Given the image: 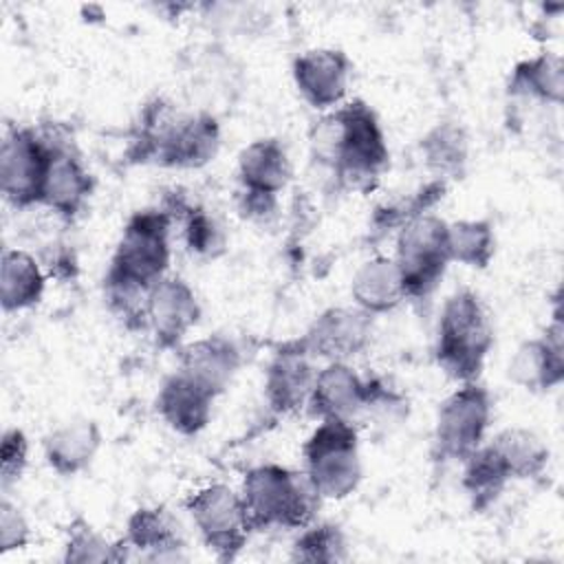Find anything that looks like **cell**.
Wrapping results in <instances>:
<instances>
[{
  "instance_id": "1",
  "label": "cell",
  "mask_w": 564,
  "mask_h": 564,
  "mask_svg": "<svg viewBox=\"0 0 564 564\" xmlns=\"http://www.w3.org/2000/svg\"><path fill=\"white\" fill-rule=\"evenodd\" d=\"M174 218L165 207L134 212L119 236L104 278L108 308L130 330H145V302L150 289L167 275Z\"/></svg>"
},
{
  "instance_id": "2",
  "label": "cell",
  "mask_w": 564,
  "mask_h": 564,
  "mask_svg": "<svg viewBox=\"0 0 564 564\" xmlns=\"http://www.w3.org/2000/svg\"><path fill=\"white\" fill-rule=\"evenodd\" d=\"M311 152L339 187L364 194L375 189L390 165L386 132L364 99H348L315 121Z\"/></svg>"
},
{
  "instance_id": "3",
  "label": "cell",
  "mask_w": 564,
  "mask_h": 564,
  "mask_svg": "<svg viewBox=\"0 0 564 564\" xmlns=\"http://www.w3.org/2000/svg\"><path fill=\"white\" fill-rule=\"evenodd\" d=\"M220 139L212 112H181L170 99L154 97L139 112L128 156L143 165L200 170L216 159Z\"/></svg>"
},
{
  "instance_id": "4",
  "label": "cell",
  "mask_w": 564,
  "mask_h": 564,
  "mask_svg": "<svg viewBox=\"0 0 564 564\" xmlns=\"http://www.w3.org/2000/svg\"><path fill=\"white\" fill-rule=\"evenodd\" d=\"M251 531L304 529L315 520L322 502L304 471L262 463L245 471L240 485Z\"/></svg>"
},
{
  "instance_id": "5",
  "label": "cell",
  "mask_w": 564,
  "mask_h": 564,
  "mask_svg": "<svg viewBox=\"0 0 564 564\" xmlns=\"http://www.w3.org/2000/svg\"><path fill=\"white\" fill-rule=\"evenodd\" d=\"M494 346V326L489 313L471 289L454 291L436 324L434 359L454 381H478L487 355Z\"/></svg>"
},
{
  "instance_id": "6",
  "label": "cell",
  "mask_w": 564,
  "mask_h": 564,
  "mask_svg": "<svg viewBox=\"0 0 564 564\" xmlns=\"http://www.w3.org/2000/svg\"><path fill=\"white\" fill-rule=\"evenodd\" d=\"M304 474L322 500H344L361 482L359 430L350 421L324 419L302 445Z\"/></svg>"
},
{
  "instance_id": "7",
  "label": "cell",
  "mask_w": 564,
  "mask_h": 564,
  "mask_svg": "<svg viewBox=\"0 0 564 564\" xmlns=\"http://www.w3.org/2000/svg\"><path fill=\"white\" fill-rule=\"evenodd\" d=\"M394 262L403 278L405 300H427L449 267L447 220L427 212L405 223L394 238Z\"/></svg>"
},
{
  "instance_id": "8",
  "label": "cell",
  "mask_w": 564,
  "mask_h": 564,
  "mask_svg": "<svg viewBox=\"0 0 564 564\" xmlns=\"http://www.w3.org/2000/svg\"><path fill=\"white\" fill-rule=\"evenodd\" d=\"M494 399L478 381H465L449 392L436 410L432 449L441 463H463L487 436Z\"/></svg>"
},
{
  "instance_id": "9",
  "label": "cell",
  "mask_w": 564,
  "mask_h": 564,
  "mask_svg": "<svg viewBox=\"0 0 564 564\" xmlns=\"http://www.w3.org/2000/svg\"><path fill=\"white\" fill-rule=\"evenodd\" d=\"M185 509L203 544L220 562L236 560L247 546L251 524L240 491L225 482H209L187 496Z\"/></svg>"
},
{
  "instance_id": "10",
  "label": "cell",
  "mask_w": 564,
  "mask_h": 564,
  "mask_svg": "<svg viewBox=\"0 0 564 564\" xmlns=\"http://www.w3.org/2000/svg\"><path fill=\"white\" fill-rule=\"evenodd\" d=\"M53 145L46 132L15 126L4 132L0 148V189L15 209L40 205L42 187L48 174Z\"/></svg>"
},
{
  "instance_id": "11",
  "label": "cell",
  "mask_w": 564,
  "mask_h": 564,
  "mask_svg": "<svg viewBox=\"0 0 564 564\" xmlns=\"http://www.w3.org/2000/svg\"><path fill=\"white\" fill-rule=\"evenodd\" d=\"M370 339L372 315L357 306H330L295 337L304 352L324 361H348L361 355L370 346Z\"/></svg>"
},
{
  "instance_id": "12",
  "label": "cell",
  "mask_w": 564,
  "mask_h": 564,
  "mask_svg": "<svg viewBox=\"0 0 564 564\" xmlns=\"http://www.w3.org/2000/svg\"><path fill=\"white\" fill-rule=\"evenodd\" d=\"M44 132L53 145V156L42 187L40 205L51 209L62 220H75L86 209L95 192V178L75 150L73 141L57 132Z\"/></svg>"
},
{
  "instance_id": "13",
  "label": "cell",
  "mask_w": 564,
  "mask_h": 564,
  "mask_svg": "<svg viewBox=\"0 0 564 564\" xmlns=\"http://www.w3.org/2000/svg\"><path fill=\"white\" fill-rule=\"evenodd\" d=\"M300 97L319 112H330L346 101L352 62L341 48L319 46L300 53L291 66Z\"/></svg>"
},
{
  "instance_id": "14",
  "label": "cell",
  "mask_w": 564,
  "mask_h": 564,
  "mask_svg": "<svg viewBox=\"0 0 564 564\" xmlns=\"http://www.w3.org/2000/svg\"><path fill=\"white\" fill-rule=\"evenodd\" d=\"M200 315L194 289L178 275H165L148 293L145 326L161 348H181Z\"/></svg>"
},
{
  "instance_id": "15",
  "label": "cell",
  "mask_w": 564,
  "mask_h": 564,
  "mask_svg": "<svg viewBox=\"0 0 564 564\" xmlns=\"http://www.w3.org/2000/svg\"><path fill=\"white\" fill-rule=\"evenodd\" d=\"M509 379L529 392H546L564 381V324L560 308L540 337L522 341L509 359Z\"/></svg>"
},
{
  "instance_id": "16",
  "label": "cell",
  "mask_w": 564,
  "mask_h": 564,
  "mask_svg": "<svg viewBox=\"0 0 564 564\" xmlns=\"http://www.w3.org/2000/svg\"><path fill=\"white\" fill-rule=\"evenodd\" d=\"M315 375L313 357L295 339L280 344L264 372V401L269 410L278 416L306 410Z\"/></svg>"
},
{
  "instance_id": "17",
  "label": "cell",
  "mask_w": 564,
  "mask_h": 564,
  "mask_svg": "<svg viewBox=\"0 0 564 564\" xmlns=\"http://www.w3.org/2000/svg\"><path fill=\"white\" fill-rule=\"evenodd\" d=\"M368 401V377L348 361H326L313 381L306 412L317 419H341L355 423Z\"/></svg>"
},
{
  "instance_id": "18",
  "label": "cell",
  "mask_w": 564,
  "mask_h": 564,
  "mask_svg": "<svg viewBox=\"0 0 564 564\" xmlns=\"http://www.w3.org/2000/svg\"><path fill=\"white\" fill-rule=\"evenodd\" d=\"M216 399L218 397L212 390L176 368L163 379L154 408L172 432L196 436L209 425Z\"/></svg>"
},
{
  "instance_id": "19",
  "label": "cell",
  "mask_w": 564,
  "mask_h": 564,
  "mask_svg": "<svg viewBox=\"0 0 564 564\" xmlns=\"http://www.w3.org/2000/svg\"><path fill=\"white\" fill-rule=\"evenodd\" d=\"M178 370L220 397L242 366L240 346L227 335H207L178 348Z\"/></svg>"
},
{
  "instance_id": "20",
  "label": "cell",
  "mask_w": 564,
  "mask_h": 564,
  "mask_svg": "<svg viewBox=\"0 0 564 564\" xmlns=\"http://www.w3.org/2000/svg\"><path fill=\"white\" fill-rule=\"evenodd\" d=\"M123 542L141 560L174 562L183 557L185 540L178 520L165 507H139L126 520Z\"/></svg>"
},
{
  "instance_id": "21",
  "label": "cell",
  "mask_w": 564,
  "mask_h": 564,
  "mask_svg": "<svg viewBox=\"0 0 564 564\" xmlns=\"http://www.w3.org/2000/svg\"><path fill=\"white\" fill-rule=\"evenodd\" d=\"M291 174L293 165L289 152L284 143L275 137L256 139L238 154V189L280 196V192L289 185Z\"/></svg>"
},
{
  "instance_id": "22",
  "label": "cell",
  "mask_w": 564,
  "mask_h": 564,
  "mask_svg": "<svg viewBox=\"0 0 564 564\" xmlns=\"http://www.w3.org/2000/svg\"><path fill=\"white\" fill-rule=\"evenodd\" d=\"M101 447V430L93 419H75L51 430L42 441L46 465L57 476H77L86 471Z\"/></svg>"
},
{
  "instance_id": "23",
  "label": "cell",
  "mask_w": 564,
  "mask_h": 564,
  "mask_svg": "<svg viewBox=\"0 0 564 564\" xmlns=\"http://www.w3.org/2000/svg\"><path fill=\"white\" fill-rule=\"evenodd\" d=\"M350 297L368 315H383L405 300L403 278L392 256L377 253L364 260L350 280Z\"/></svg>"
},
{
  "instance_id": "24",
  "label": "cell",
  "mask_w": 564,
  "mask_h": 564,
  "mask_svg": "<svg viewBox=\"0 0 564 564\" xmlns=\"http://www.w3.org/2000/svg\"><path fill=\"white\" fill-rule=\"evenodd\" d=\"M509 97L560 106L564 101V62L557 53L542 51L520 59L507 82Z\"/></svg>"
},
{
  "instance_id": "25",
  "label": "cell",
  "mask_w": 564,
  "mask_h": 564,
  "mask_svg": "<svg viewBox=\"0 0 564 564\" xmlns=\"http://www.w3.org/2000/svg\"><path fill=\"white\" fill-rule=\"evenodd\" d=\"M46 271L24 249H4L0 260V304L4 313H18L40 304L46 289Z\"/></svg>"
},
{
  "instance_id": "26",
  "label": "cell",
  "mask_w": 564,
  "mask_h": 564,
  "mask_svg": "<svg viewBox=\"0 0 564 564\" xmlns=\"http://www.w3.org/2000/svg\"><path fill=\"white\" fill-rule=\"evenodd\" d=\"M419 152L432 178L449 181L463 178L469 163V137L467 130L454 121H436L419 141Z\"/></svg>"
},
{
  "instance_id": "27",
  "label": "cell",
  "mask_w": 564,
  "mask_h": 564,
  "mask_svg": "<svg viewBox=\"0 0 564 564\" xmlns=\"http://www.w3.org/2000/svg\"><path fill=\"white\" fill-rule=\"evenodd\" d=\"M163 207L172 214L174 223L181 220L183 240L192 256L203 260H216L225 253L227 234L212 212L185 200L183 196H170Z\"/></svg>"
},
{
  "instance_id": "28",
  "label": "cell",
  "mask_w": 564,
  "mask_h": 564,
  "mask_svg": "<svg viewBox=\"0 0 564 564\" xmlns=\"http://www.w3.org/2000/svg\"><path fill=\"white\" fill-rule=\"evenodd\" d=\"M489 445L502 460L511 480H533L546 471L549 447L546 443L527 427H505Z\"/></svg>"
},
{
  "instance_id": "29",
  "label": "cell",
  "mask_w": 564,
  "mask_h": 564,
  "mask_svg": "<svg viewBox=\"0 0 564 564\" xmlns=\"http://www.w3.org/2000/svg\"><path fill=\"white\" fill-rule=\"evenodd\" d=\"M509 482L511 478L489 443H482L463 460L460 487L467 494L474 511L489 509Z\"/></svg>"
},
{
  "instance_id": "30",
  "label": "cell",
  "mask_w": 564,
  "mask_h": 564,
  "mask_svg": "<svg viewBox=\"0 0 564 564\" xmlns=\"http://www.w3.org/2000/svg\"><path fill=\"white\" fill-rule=\"evenodd\" d=\"M449 260L469 269H487L496 256V231L487 218L447 223Z\"/></svg>"
},
{
  "instance_id": "31",
  "label": "cell",
  "mask_w": 564,
  "mask_h": 564,
  "mask_svg": "<svg viewBox=\"0 0 564 564\" xmlns=\"http://www.w3.org/2000/svg\"><path fill=\"white\" fill-rule=\"evenodd\" d=\"M445 189H447L445 181L432 178L412 194L379 203L372 212L370 229L379 236H386V234H392V231L397 234L412 218H416L421 214H427L443 198Z\"/></svg>"
},
{
  "instance_id": "32",
  "label": "cell",
  "mask_w": 564,
  "mask_h": 564,
  "mask_svg": "<svg viewBox=\"0 0 564 564\" xmlns=\"http://www.w3.org/2000/svg\"><path fill=\"white\" fill-rule=\"evenodd\" d=\"M350 557L348 538L335 522H311L291 544V560L306 564H339Z\"/></svg>"
},
{
  "instance_id": "33",
  "label": "cell",
  "mask_w": 564,
  "mask_h": 564,
  "mask_svg": "<svg viewBox=\"0 0 564 564\" xmlns=\"http://www.w3.org/2000/svg\"><path fill=\"white\" fill-rule=\"evenodd\" d=\"M62 560L66 564H70V562H123V560H130V549L123 542V538L117 542H110L84 516H75L66 527Z\"/></svg>"
},
{
  "instance_id": "34",
  "label": "cell",
  "mask_w": 564,
  "mask_h": 564,
  "mask_svg": "<svg viewBox=\"0 0 564 564\" xmlns=\"http://www.w3.org/2000/svg\"><path fill=\"white\" fill-rule=\"evenodd\" d=\"M29 465V438L20 427H7L0 443V482L7 491L15 485Z\"/></svg>"
},
{
  "instance_id": "35",
  "label": "cell",
  "mask_w": 564,
  "mask_h": 564,
  "mask_svg": "<svg viewBox=\"0 0 564 564\" xmlns=\"http://www.w3.org/2000/svg\"><path fill=\"white\" fill-rule=\"evenodd\" d=\"M31 542V527L20 511L7 496L0 502V553H11L18 549L29 546Z\"/></svg>"
},
{
  "instance_id": "36",
  "label": "cell",
  "mask_w": 564,
  "mask_h": 564,
  "mask_svg": "<svg viewBox=\"0 0 564 564\" xmlns=\"http://www.w3.org/2000/svg\"><path fill=\"white\" fill-rule=\"evenodd\" d=\"M238 203V212L258 225H267L278 216L280 209V200L278 196H269V194H256V192H247V189H238L236 196Z\"/></svg>"
},
{
  "instance_id": "37",
  "label": "cell",
  "mask_w": 564,
  "mask_h": 564,
  "mask_svg": "<svg viewBox=\"0 0 564 564\" xmlns=\"http://www.w3.org/2000/svg\"><path fill=\"white\" fill-rule=\"evenodd\" d=\"M40 264L46 271V275L57 278V280H68L77 271V258L64 245H48V249L44 251Z\"/></svg>"
}]
</instances>
